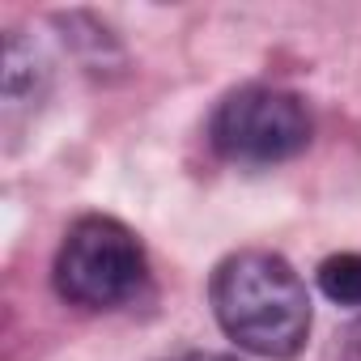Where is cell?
<instances>
[{
    "label": "cell",
    "instance_id": "cell-2",
    "mask_svg": "<svg viewBox=\"0 0 361 361\" xmlns=\"http://www.w3.org/2000/svg\"><path fill=\"white\" fill-rule=\"evenodd\" d=\"M51 281L64 302L85 310H111L140 289L145 247L123 221L90 213L68 226L51 264Z\"/></svg>",
    "mask_w": 361,
    "mask_h": 361
},
{
    "label": "cell",
    "instance_id": "cell-3",
    "mask_svg": "<svg viewBox=\"0 0 361 361\" xmlns=\"http://www.w3.org/2000/svg\"><path fill=\"white\" fill-rule=\"evenodd\" d=\"M314 136L306 102L276 85H243L226 94L213 111L209 140L226 161L238 166H276L298 157Z\"/></svg>",
    "mask_w": 361,
    "mask_h": 361
},
{
    "label": "cell",
    "instance_id": "cell-6",
    "mask_svg": "<svg viewBox=\"0 0 361 361\" xmlns=\"http://www.w3.org/2000/svg\"><path fill=\"white\" fill-rule=\"evenodd\" d=\"M170 361H238L230 353H183V357H170Z\"/></svg>",
    "mask_w": 361,
    "mask_h": 361
},
{
    "label": "cell",
    "instance_id": "cell-7",
    "mask_svg": "<svg viewBox=\"0 0 361 361\" xmlns=\"http://www.w3.org/2000/svg\"><path fill=\"white\" fill-rule=\"evenodd\" d=\"M344 361H361V323L348 331V357Z\"/></svg>",
    "mask_w": 361,
    "mask_h": 361
},
{
    "label": "cell",
    "instance_id": "cell-5",
    "mask_svg": "<svg viewBox=\"0 0 361 361\" xmlns=\"http://www.w3.org/2000/svg\"><path fill=\"white\" fill-rule=\"evenodd\" d=\"M47 77L43 60L35 56V47H26L18 35H9L5 43V98L18 106L22 98H35V85Z\"/></svg>",
    "mask_w": 361,
    "mask_h": 361
},
{
    "label": "cell",
    "instance_id": "cell-1",
    "mask_svg": "<svg viewBox=\"0 0 361 361\" xmlns=\"http://www.w3.org/2000/svg\"><path fill=\"white\" fill-rule=\"evenodd\" d=\"M209 302L217 327L251 357L293 361L310 340V293L276 251H234L213 268Z\"/></svg>",
    "mask_w": 361,
    "mask_h": 361
},
{
    "label": "cell",
    "instance_id": "cell-4",
    "mask_svg": "<svg viewBox=\"0 0 361 361\" xmlns=\"http://www.w3.org/2000/svg\"><path fill=\"white\" fill-rule=\"evenodd\" d=\"M319 289L336 306H361V251H340L319 264Z\"/></svg>",
    "mask_w": 361,
    "mask_h": 361
}]
</instances>
